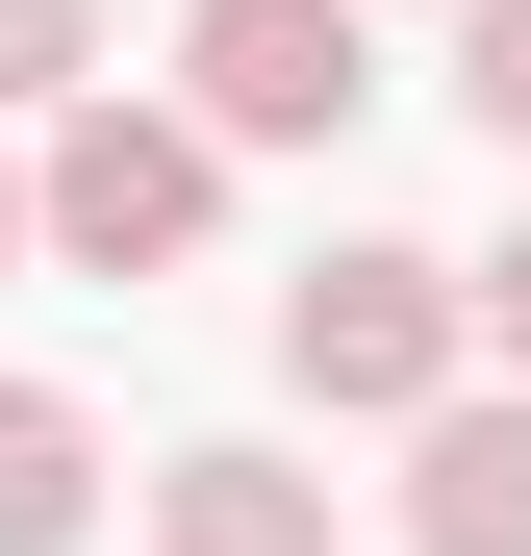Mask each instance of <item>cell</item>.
I'll return each mask as SVG.
<instances>
[{
    "mask_svg": "<svg viewBox=\"0 0 531 556\" xmlns=\"http://www.w3.org/2000/svg\"><path fill=\"white\" fill-rule=\"evenodd\" d=\"M177 102L228 152H329L380 102V0H203V26H177Z\"/></svg>",
    "mask_w": 531,
    "mask_h": 556,
    "instance_id": "3957f363",
    "label": "cell"
},
{
    "mask_svg": "<svg viewBox=\"0 0 531 556\" xmlns=\"http://www.w3.org/2000/svg\"><path fill=\"white\" fill-rule=\"evenodd\" d=\"M456 127L531 152V0H456Z\"/></svg>",
    "mask_w": 531,
    "mask_h": 556,
    "instance_id": "52a82bcc",
    "label": "cell"
},
{
    "mask_svg": "<svg viewBox=\"0 0 531 556\" xmlns=\"http://www.w3.org/2000/svg\"><path fill=\"white\" fill-rule=\"evenodd\" d=\"M0 253H26V177H0Z\"/></svg>",
    "mask_w": 531,
    "mask_h": 556,
    "instance_id": "30bf717a",
    "label": "cell"
},
{
    "mask_svg": "<svg viewBox=\"0 0 531 556\" xmlns=\"http://www.w3.org/2000/svg\"><path fill=\"white\" fill-rule=\"evenodd\" d=\"M152 556H329V481H304V455H152Z\"/></svg>",
    "mask_w": 531,
    "mask_h": 556,
    "instance_id": "5b68a950",
    "label": "cell"
},
{
    "mask_svg": "<svg viewBox=\"0 0 531 556\" xmlns=\"http://www.w3.org/2000/svg\"><path fill=\"white\" fill-rule=\"evenodd\" d=\"M405 556H531V380H430L405 405Z\"/></svg>",
    "mask_w": 531,
    "mask_h": 556,
    "instance_id": "277c9868",
    "label": "cell"
},
{
    "mask_svg": "<svg viewBox=\"0 0 531 556\" xmlns=\"http://www.w3.org/2000/svg\"><path fill=\"white\" fill-rule=\"evenodd\" d=\"M203 203H228V127L203 102H127V76H76L51 152H26V253H76V278H177Z\"/></svg>",
    "mask_w": 531,
    "mask_h": 556,
    "instance_id": "6da1fadb",
    "label": "cell"
},
{
    "mask_svg": "<svg viewBox=\"0 0 531 556\" xmlns=\"http://www.w3.org/2000/svg\"><path fill=\"white\" fill-rule=\"evenodd\" d=\"M76 531H102V430L51 380H0V556H76Z\"/></svg>",
    "mask_w": 531,
    "mask_h": 556,
    "instance_id": "8992f818",
    "label": "cell"
},
{
    "mask_svg": "<svg viewBox=\"0 0 531 556\" xmlns=\"http://www.w3.org/2000/svg\"><path fill=\"white\" fill-rule=\"evenodd\" d=\"M456 329H481L506 380H531V228H506V253H456Z\"/></svg>",
    "mask_w": 531,
    "mask_h": 556,
    "instance_id": "9c48e42d",
    "label": "cell"
},
{
    "mask_svg": "<svg viewBox=\"0 0 531 556\" xmlns=\"http://www.w3.org/2000/svg\"><path fill=\"white\" fill-rule=\"evenodd\" d=\"M76 76H102V0H0V127L76 102Z\"/></svg>",
    "mask_w": 531,
    "mask_h": 556,
    "instance_id": "ba28073f",
    "label": "cell"
},
{
    "mask_svg": "<svg viewBox=\"0 0 531 556\" xmlns=\"http://www.w3.org/2000/svg\"><path fill=\"white\" fill-rule=\"evenodd\" d=\"M456 354H481V329H456V253H405V228H354V253H304V278H279V380H304V405H354V430H405Z\"/></svg>",
    "mask_w": 531,
    "mask_h": 556,
    "instance_id": "7a4b0ae2",
    "label": "cell"
}]
</instances>
